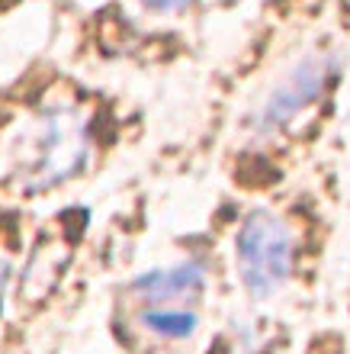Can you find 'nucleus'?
<instances>
[{
    "label": "nucleus",
    "mask_w": 350,
    "mask_h": 354,
    "mask_svg": "<svg viewBox=\"0 0 350 354\" xmlns=\"http://www.w3.org/2000/svg\"><path fill=\"white\" fill-rule=\"evenodd\" d=\"M90 120L74 103H48L0 139V187L39 196L77 177L90 158Z\"/></svg>",
    "instance_id": "nucleus-1"
},
{
    "label": "nucleus",
    "mask_w": 350,
    "mask_h": 354,
    "mask_svg": "<svg viewBox=\"0 0 350 354\" xmlns=\"http://www.w3.org/2000/svg\"><path fill=\"white\" fill-rule=\"evenodd\" d=\"M235 264L251 299H270L289 283L295 268V239L283 216L254 209L235 239Z\"/></svg>",
    "instance_id": "nucleus-2"
},
{
    "label": "nucleus",
    "mask_w": 350,
    "mask_h": 354,
    "mask_svg": "<svg viewBox=\"0 0 350 354\" xmlns=\"http://www.w3.org/2000/svg\"><path fill=\"white\" fill-rule=\"evenodd\" d=\"M334 71H338V55L328 48H312L309 55L299 58L277 84L270 87L267 100L254 113V120H251L254 136L270 139V136H280V132L289 129L302 113H309L328 93Z\"/></svg>",
    "instance_id": "nucleus-3"
},
{
    "label": "nucleus",
    "mask_w": 350,
    "mask_h": 354,
    "mask_svg": "<svg viewBox=\"0 0 350 354\" xmlns=\"http://www.w3.org/2000/svg\"><path fill=\"white\" fill-rule=\"evenodd\" d=\"M132 293L145 309L167 306H200L206 293V270L196 261H180L171 268H155L132 283Z\"/></svg>",
    "instance_id": "nucleus-4"
},
{
    "label": "nucleus",
    "mask_w": 350,
    "mask_h": 354,
    "mask_svg": "<svg viewBox=\"0 0 350 354\" xmlns=\"http://www.w3.org/2000/svg\"><path fill=\"white\" fill-rule=\"evenodd\" d=\"M58 248H65V245L58 242H42L36 248V254L29 258V268L23 274V283H19V299L23 303H32V299H46L55 283L61 280V270H65L68 258L71 254H61L58 258Z\"/></svg>",
    "instance_id": "nucleus-5"
},
{
    "label": "nucleus",
    "mask_w": 350,
    "mask_h": 354,
    "mask_svg": "<svg viewBox=\"0 0 350 354\" xmlns=\"http://www.w3.org/2000/svg\"><path fill=\"white\" fill-rule=\"evenodd\" d=\"M142 326L157 338L167 342H184L196 335L200 313L193 306H167V309H142Z\"/></svg>",
    "instance_id": "nucleus-6"
},
{
    "label": "nucleus",
    "mask_w": 350,
    "mask_h": 354,
    "mask_svg": "<svg viewBox=\"0 0 350 354\" xmlns=\"http://www.w3.org/2000/svg\"><path fill=\"white\" fill-rule=\"evenodd\" d=\"M142 7L155 10V13H184L196 3V0H139Z\"/></svg>",
    "instance_id": "nucleus-7"
},
{
    "label": "nucleus",
    "mask_w": 350,
    "mask_h": 354,
    "mask_svg": "<svg viewBox=\"0 0 350 354\" xmlns=\"http://www.w3.org/2000/svg\"><path fill=\"white\" fill-rule=\"evenodd\" d=\"M10 270H13V264H10V254L0 248V297H3V287H7V280H10Z\"/></svg>",
    "instance_id": "nucleus-8"
}]
</instances>
